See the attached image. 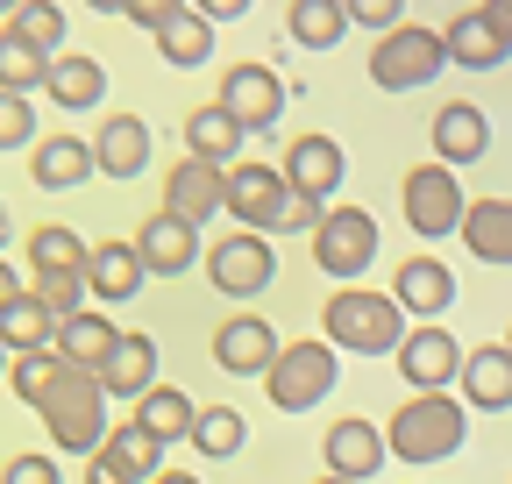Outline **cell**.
Instances as JSON below:
<instances>
[{"instance_id": "1", "label": "cell", "mask_w": 512, "mask_h": 484, "mask_svg": "<svg viewBox=\"0 0 512 484\" xmlns=\"http://www.w3.org/2000/svg\"><path fill=\"white\" fill-rule=\"evenodd\" d=\"M406 328L413 321L399 314V299L377 292V285H335L328 307H320V342L349 349V356H392Z\"/></svg>"}, {"instance_id": "2", "label": "cell", "mask_w": 512, "mask_h": 484, "mask_svg": "<svg viewBox=\"0 0 512 484\" xmlns=\"http://www.w3.org/2000/svg\"><path fill=\"white\" fill-rule=\"evenodd\" d=\"M463 435H470V406L456 392H413L392 420H384V449H392L399 463H413V470L448 463L463 449Z\"/></svg>"}, {"instance_id": "3", "label": "cell", "mask_w": 512, "mask_h": 484, "mask_svg": "<svg viewBox=\"0 0 512 484\" xmlns=\"http://www.w3.org/2000/svg\"><path fill=\"white\" fill-rule=\"evenodd\" d=\"M36 413H43V428H50V449H57V456H93V449L107 442V428H114L100 378L79 371V363H57V378H50V392L36 399Z\"/></svg>"}, {"instance_id": "4", "label": "cell", "mask_w": 512, "mask_h": 484, "mask_svg": "<svg viewBox=\"0 0 512 484\" xmlns=\"http://www.w3.org/2000/svg\"><path fill=\"white\" fill-rule=\"evenodd\" d=\"M335 378H342V349H328L320 335H306V342H285V349L271 356L264 392H271L278 413H313L320 399L335 392Z\"/></svg>"}, {"instance_id": "5", "label": "cell", "mask_w": 512, "mask_h": 484, "mask_svg": "<svg viewBox=\"0 0 512 484\" xmlns=\"http://www.w3.org/2000/svg\"><path fill=\"white\" fill-rule=\"evenodd\" d=\"M313 264L335 285H363V271L377 264V214L349 207V200H328V214L313 221Z\"/></svg>"}, {"instance_id": "6", "label": "cell", "mask_w": 512, "mask_h": 484, "mask_svg": "<svg viewBox=\"0 0 512 484\" xmlns=\"http://www.w3.org/2000/svg\"><path fill=\"white\" fill-rule=\"evenodd\" d=\"M448 72V50H441V29H384L377 50H370V86L377 93H413V86H434Z\"/></svg>"}, {"instance_id": "7", "label": "cell", "mask_w": 512, "mask_h": 484, "mask_svg": "<svg viewBox=\"0 0 512 484\" xmlns=\"http://www.w3.org/2000/svg\"><path fill=\"white\" fill-rule=\"evenodd\" d=\"M399 207H406V228H413L420 242H441V235L463 228L470 193H463V178L448 171V164H413L406 186H399Z\"/></svg>"}, {"instance_id": "8", "label": "cell", "mask_w": 512, "mask_h": 484, "mask_svg": "<svg viewBox=\"0 0 512 484\" xmlns=\"http://www.w3.org/2000/svg\"><path fill=\"white\" fill-rule=\"evenodd\" d=\"M285 207H292V186H285L278 164H256V157H235V164H228V200H221V214H235V221L256 228V235H278V228H285Z\"/></svg>"}, {"instance_id": "9", "label": "cell", "mask_w": 512, "mask_h": 484, "mask_svg": "<svg viewBox=\"0 0 512 484\" xmlns=\"http://www.w3.org/2000/svg\"><path fill=\"white\" fill-rule=\"evenodd\" d=\"M207 278L221 299H256V292H271L278 278V250H271V235H256V228H235L221 235L214 250H207Z\"/></svg>"}, {"instance_id": "10", "label": "cell", "mask_w": 512, "mask_h": 484, "mask_svg": "<svg viewBox=\"0 0 512 484\" xmlns=\"http://www.w3.org/2000/svg\"><path fill=\"white\" fill-rule=\"evenodd\" d=\"M285 79L271 72V65H256V57H242V65H228V79H221V114L235 121L242 136H264V129H278V114H285Z\"/></svg>"}, {"instance_id": "11", "label": "cell", "mask_w": 512, "mask_h": 484, "mask_svg": "<svg viewBox=\"0 0 512 484\" xmlns=\"http://www.w3.org/2000/svg\"><path fill=\"white\" fill-rule=\"evenodd\" d=\"M392 363H399V378H406L413 392H448V385H456V363H463V342L448 335L441 321H413V328L399 335Z\"/></svg>"}, {"instance_id": "12", "label": "cell", "mask_w": 512, "mask_h": 484, "mask_svg": "<svg viewBox=\"0 0 512 484\" xmlns=\"http://www.w3.org/2000/svg\"><path fill=\"white\" fill-rule=\"evenodd\" d=\"M285 186L299 193V200H320L328 207L335 193H342V178H349V157H342V143L335 136H320V129H306V136H292L285 143Z\"/></svg>"}, {"instance_id": "13", "label": "cell", "mask_w": 512, "mask_h": 484, "mask_svg": "<svg viewBox=\"0 0 512 484\" xmlns=\"http://www.w3.org/2000/svg\"><path fill=\"white\" fill-rule=\"evenodd\" d=\"M221 200H228V171H221V164L178 157V164L164 171V214H178V221H192V228H207V221L221 214Z\"/></svg>"}, {"instance_id": "14", "label": "cell", "mask_w": 512, "mask_h": 484, "mask_svg": "<svg viewBox=\"0 0 512 484\" xmlns=\"http://www.w3.org/2000/svg\"><path fill=\"white\" fill-rule=\"evenodd\" d=\"M278 349H285V342H278V328H271L264 314H228V321L214 328V363H221L228 378H264Z\"/></svg>"}, {"instance_id": "15", "label": "cell", "mask_w": 512, "mask_h": 484, "mask_svg": "<svg viewBox=\"0 0 512 484\" xmlns=\"http://www.w3.org/2000/svg\"><path fill=\"white\" fill-rule=\"evenodd\" d=\"M320 463H328V477L370 484L384 463H392V449H384V428H370V420H335V428L320 435Z\"/></svg>"}, {"instance_id": "16", "label": "cell", "mask_w": 512, "mask_h": 484, "mask_svg": "<svg viewBox=\"0 0 512 484\" xmlns=\"http://www.w3.org/2000/svg\"><path fill=\"white\" fill-rule=\"evenodd\" d=\"M456 399H463L470 413H505V406H512V349H505V342L463 349V363H456Z\"/></svg>"}, {"instance_id": "17", "label": "cell", "mask_w": 512, "mask_h": 484, "mask_svg": "<svg viewBox=\"0 0 512 484\" xmlns=\"http://www.w3.org/2000/svg\"><path fill=\"white\" fill-rule=\"evenodd\" d=\"M136 257H143L150 278H185L192 264H200V228L157 207V214L143 221V235H136Z\"/></svg>"}, {"instance_id": "18", "label": "cell", "mask_w": 512, "mask_h": 484, "mask_svg": "<svg viewBox=\"0 0 512 484\" xmlns=\"http://www.w3.org/2000/svg\"><path fill=\"white\" fill-rule=\"evenodd\" d=\"M79 278H86V292L100 299V307H128V299L143 292V257H136V242H93L86 250V264H79Z\"/></svg>"}, {"instance_id": "19", "label": "cell", "mask_w": 512, "mask_h": 484, "mask_svg": "<svg viewBox=\"0 0 512 484\" xmlns=\"http://www.w3.org/2000/svg\"><path fill=\"white\" fill-rule=\"evenodd\" d=\"M392 299H399L406 321H434V314L456 307V271H448L441 257H406L399 278H392Z\"/></svg>"}, {"instance_id": "20", "label": "cell", "mask_w": 512, "mask_h": 484, "mask_svg": "<svg viewBox=\"0 0 512 484\" xmlns=\"http://www.w3.org/2000/svg\"><path fill=\"white\" fill-rule=\"evenodd\" d=\"M93 171L100 178H143L150 171V121L143 114H107L93 136Z\"/></svg>"}, {"instance_id": "21", "label": "cell", "mask_w": 512, "mask_h": 484, "mask_svg": "<svg viewBox=\"0 0 512 484\" xmlns=\"http://www.w3.org/2000/svg\"><path fill=\"white\" fill-rule=\"evenodd\" d=\"M484 150H491V121H484V107H477V100H448V107L434 114V164L463 171V164H477Z\"/></svg>"}, {"instance_id": "22", "label": "cell", "mask_w": 512, "mask_h": 484, "mask_svg": "<svg viewBox=\"0 0 512 484\" xmlns=\"http://www.w3.org/2000/svg\"><path fill=\"white\" fill-rule=\"evenodd\" d=\"M29 178L43 193H72L93 178V143L86 136H36L29 143Z\"/></svg>"}, {"instance_id": "23", "label": "cell", "mask_w": 512, "mask_h": 484, "mask_svg": "<svg viewBox=\"0 0 512 484\" xmlns=\"http://www.w3.org/2000/svg\"><path fill=\"white\" fill-rule=\"evenodd\" d=\"M441 50H448V65H463V72H498L505 57H512V43L491 29L484 8H470V15L448 22V29H441Z\"/></svg>"}, {"instance_id": "24", "label": "cell", "mask_w": 512, "mask_h": 484, "mask_svg": "<svg viewBox=\"0 0 512 484\" xmlns=\"http://www.w3.org/2000/svg\"><path fill=\"white\" fill-rule=\"evenodd\" d=\"M93 378H100V392H107V399H128V406H136V399L157 385V342H150V335H121V342H114V356L100 363Z\"/></svg>"}, {"instance_id": "25", "label": "cell", "mask_w": 512, "mask_h": 484, "mask_svg": "<svg viewBox=\"0 0 512 484\" xmlns=\"http://www.w3.org/2000/svg\"><path fill=\"white\" fill-rule=\"evenodd\" d=\"M43 93H50L64 114H86V107H100V100H107V65H100V57H79V50H64V57H50V72H43Z\"/></svg>"}, {"instance_id": "26", "label": "cell", "mask_w": 512, "mask_h": 484, "mask_svg": "<svg viewBox=\"0 0 512 484\" xmlns=\"http://www.w3.org/2000/svg\"><path fill=\"white\" fill-rule=\"evenodd\" d=\"M456 235L477 264H512V200H470Z\"/></svg>"}, {"instance_id": "27", "label": "cell", "mask_w": 512, "mask_h": 484, "mask_svg": "<svg viewBox=\"0 0 512 484\" xmlns=\"http://www.w3.org/2000/svg\"><path fill=\"white\" fill-rule=\"evenodd\" d=\"M114 342H121V328L107 321V314H72V321H57V335H50V349L64 356V363H79V371H100V363L114 356Z\"/></svg>"}, {"instance_id": "28", "label": "cell", "mask_w": 512, "mask_h": 484, "mask_svg": "<svg viewBox=\"0 0 512 484\" xmlns=\"http://www.w3.org/2000/svg\"><path fill=\"white\" fill-rule=\"evenodd\" d=\"M214 22L200 15V8H178L164 29H157V57H164V65H178V72H200L207 65V57H214Z\"/></svg>"}, {"instance_id": "29", "label": "cell", "mask_w": 512, "mask_h": 484, "mask_svg": "<svg viewBox=\"0 0 512 484\" xmlns=\"http://www.w3.org/2000/svg\"><path fill=\"white\" fill-rule=\"evenodd\" d=\"M242 143H249V136L235 129L221 107H192V114H185V157H200V164H221V171H228V164L242 157Z\"/></svg>"}, {"instance_id": "30", "label": "cell", "mask_w": 512, "mask_h": 484, "mask_svg": "<svg viewBox=\"0 0 512 484\" xmlns=\"http://www.w3.org/2000/svg\"><path fill=\"white\" fill-rule=\"evenodd\" d=\"M192 413H200V406H192L178 385H150V392L136 399V428H150V435L171 449V442H185V435H192Z\"/></svg>"}, {"instance_id": "31", "label": "cell", "mask_w": 512, "mask_h": 484, "mask_svg": "<svg viewBox=\"0 0 512 484\" xmlns=\"http://www.w3.org/2000/svg\"><path fill=\"white\" fill-rule=\"evenodd\" d=\"M285 36L299 50H335L349 36V15H342V0H292V15H285Z\"/></svg>"}, {"instance_id": "32", "label": "cell", "mask_w": 512, "mask_h": 484, "mask_svg": "<svg viewBox=\"0 0 512 484\" xmlns=\"http://www.w3.org/2000/svg\"><path fill=\"white\" fill-rule=\"evenodd\" d=\"M185 442L200 449V456H214V463H228V456H242V442H249V420H242L235 406H200Z\"/></svg>"}, {"instance_id": "33", "label": "cell", "mask_w": 512, "mask_h": 484, "mask_svg": "<svg viewBox=\"0 0 512 484\" xmlns=\"http://www.w3.org/2000/svg\"><path fill=\"white\" fill-rule=\"evenodd\" d=\"M128 477H136V484H150L157 470H164V442L150 435V428H136V420H121V428H107V442H100Z\"/></svg>"}, {"instance_id": "34", "label": "cell", "mask_w": 512, "mask_h": 484, "mask_svg": "<svg viewBox=\"0 0 512 484\" xmlns=\"http://www.w3.org/2000/svg\"><path fill=\"white\" fill-rule=\"evenodd\" d=\"M50 335H57V321L29 299V285H22V299H8L0 307V349L8 356H22V349H50Z\"/></svg>"}, {"instance_id": "35", "label": "cell", "mask_w": 512, "mask_h": 484, "mask_svg": "<svg viewBox=\"0 0 512 484\" xmlns=\"http://www.w3.org/2000/svg\"><path fill=\"white\" fill-rule=\"evenodd\" d=\"M43 72H50V57H43L29 36L0 29V93H36V86H43Z\"/></svg>"}, {"instance_id": "36", "label": "cell", "mask_w": 512, "mask_h": 484, "mask_svg": "<svg viewBox=\"0 0 512 484\" xmlns=\"http://www.w3.org/2000/svg\"><path fill=\"white\" fill-rule=\"evenodd\" d=\"M86 264V235H72L64 221L29 228V271H79Z\"/></svg>"}, {"instance_id": "37", "label": "cell", "mask_w": 512, "mask_h": 484, "mask_svg": "<svg viewBox=\"0 0 512 484\" xmlns=\"http://www.w3.org/2000/svg\"><path fill=\"white\" fill-rule=\"evenodd\" d=\"M29 299H36L50 321H72L86 307V278L79 271H29Z\"/></svg>"}, {"instance_id": "38", "label": "cell", "mask_w": 512, "mask_h": 484, "mask_svg": "<svg viewBox=\"0 0 512 484\" xmlns=\"http://www.w3.org/2000/svg\"><path fill=\"white\" fill-rule=\"evenodd\" d=\"M8 29L29 36L43 57H64V8H57V0H22V8L8 15Z\"/></svg>"}, {"instance_id": "39", "label": "cell", "mask_w": 512, "mask_h": 484, "mask_svg": "<svg viewBox=\"0 0 512 484\" xmlns=\"http://www.w3.org/2000/svg\"><path fill=\"white\" fill-rule=\"evenodd\" d=\"M57 349H22V356H8V385H15V399L22 406H36L43 392H50V378H57Z\"/></svg>"}, {"instance_id": "40", "label": "cell", "mask_w": 512, "mask_h": 484, "mask_svg": "<svg viewBox=\"0 0 512 484\" xmlns=\"http://www.w3.org/2000/svg\"><path fill=\"white\" fill-rule=\"evenodd\" d=\"M29 143H36V100L0 93V150H29Z\"/></svg>"}, {"instance_id": "41", "label": "cell", "mask_w": 512, "mask_h": 484, "mask_svg": "<svg viewBox=\"0 0 512 484\" xmlns=\"http://www.w3.org/2000/svg\"><path fill=\"white\" fill-rule=\"evenodd\" d=\"M349 29H399L406 22V0H342Z\"/></svg>"}, {"instance_id": "42", "label": "cell", "mask_w": 512, "mask_h": 484, "mask_svg": "<svg viewBox=\"0 0 512 484\" xmlns=\"http://www.w3.org/2000/svg\"><path fill=\"white\" fill-rule=\"evenodd\" d=\"M0 484H64V477H57V456H15Z\"/></svg>"}, {"instance_id": "43", "label": "cell", "mask_w": 512, "mask_h": 484, "mask_svg": "<svg viewBox=\"0 0 512 484\" xmlns=\"http://www.w3.org/2000/svg\"><path fill=\"white\" fill-rule=\"evenodd\" d=\"M178 8H185V0H128V8H121V22H136V29H150V36H157V29H164Z\"/></svg>"}, {"instance_id": "44", "label": "cell", "mask_w": 512, "mask_h": 484, "mask_svg": "<svg viewBox=\"0 0 512 484\" xmlns=\"http://www.w3.org/2000/svg\"><path fill=\"white\" fill-rule=\"evenodd\" d=\"M86 484H136V477H128L107 449H93V456H86Z\"/></svg>"}, {"instance_id": "45", "label": "cell", "mask_w": 512, "mask_h": 484, "mask_svg": "<svg viewBox=\"0 0 512 484\" xmlns=\"http://www.w3.org/2000/svg\"><path fill=\"white\" fill-rule=\"evenodd\" d=\"M185 8H200V15L221 29V22H242V15H249V0H185Z\"/></svg>"}, {"instance_id": "46", "label": "cell", "mask_w": 512, "mask_h": 484, "mask_svg": "<svg viewBox=\"0 0 512 484\" xmlns=\"http://www.w3.org/2000/svg\"><path fill=\"white\" fill-rule=\"evenodd\" d=\"M484 15H491V29L512 43V0H484Z\"/></svg>"}, {"instance_id": "47", "label": "cell", "mask_w": 512, "mask_h": 484, "mask_svg": "<svg viewBox=\"0 0 512 484\" xmlns=\"http://www.w3.org/2000/svg\"><path fill=\"white\" fill-rule=\"evenodd\" d=\"M8 299H22V271H15L8 257H0V307H8Z\"/></svg>"}, {"instance_id": "48", "label": "cell", "mask_w": 512, "mask_h": 484, "mask_svg": "<svg viewBox=\"0 0 512 484\" xmlns=\"http://www.w3.org/2000/svg\"><path fill=\"white\" fill-rule=\"evenodd\" d=\"M150 484H200V470H157Z\"/></svg>"}, {"instance_id": "49", "label": "cell", "mask_w": 512, "mask_h": 484, "mask_svg": "<svg viewBox=\"0 0 512 484\" xmlns=\"http://www.w3.org/2000/svg\"><path fill=\"white\" fill-rule=\"evenodd\" d=\"M86 8H93V15H121V8H128V0H86Z\"/></svg>"}, {"instance_id": "50", "label": "cell", "mask_w": 512, "mask_h": 484, "mask_svg": "<svg viewBox=\"0 0 512 484\" xmlns=\"http://www.w3.org/2000/svg\"><path fill=\"white\" fill-rule=\"evenodd\" d=\"M8 235H15V221H8V207H0V250H8Z\"/></svg>"}, {"instance_id": "51", "label": "cell", "mask_w": 512, "mask_h": 484, "mask_svg": "<svg viewBox=\"0 0 512 484\" xmlns=\"http://www.w3.org/2000/svg\"><path fill=\"white\" fill-rule=\"evenodd\" d=\"M15 8H22V0H0V15H15Z\"/></svg>"}, {"instance_id": "52", "label": "cell", "mask_w": 512, "mask_h": 484, "mask_svg": "<svg viewBox=\"0 0 512 484\" xmlns=\"http://www.w3.org/2000/svg\"><path fill=\"white\" fill-rule=\"evenodd\" d=\"M0 378H8V349H0Z\"/></svg>"}, {"instance_id": "53", "label": "cell", "mask_w": 512, "mask_h": 484, "mask_svg": "<svg viewBox=\"0 0 512 484\" xmlns=\"http://www.w3.org/2000/svg\"><path fill=\"white\" fill-rule=\"evenodd\" d=\"M320 484H349V477H320Z\"/></svg>"}, {"instance_id": "54", "label": "cell", "mask_w": 512, "mask_h": 484, "mask_svg": "<svg viewBox=\"0 0 512 484\" xmlns=\"http://www.w3.org/2000/svg\"><path fill=\"white\" fill-rule=\"evenodd\" d=\"M505 349H512V335H505Z\"/></svg>"}]
</instances>
